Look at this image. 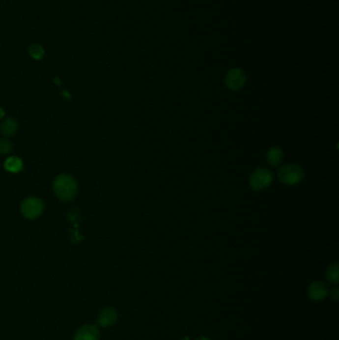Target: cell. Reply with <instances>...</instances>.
<instances>
[{
    "mask_svg": "<svg viewBox=\"0 0 339 340\" xmlns=\"http://www.w3.org/2000/svg\"><path fill=\"white\" fill-rule=\"evenodd\" d=\"M54 192L56 196L62 201L72 200L78 191V185L76 180L67 174H61L56 177L53 184Z\"/></svg>",
    "mask_w": 339,
    "mask_h": 340,
    "instance_id": "1",
    "label": "cell"
},
{
    "mask_svg": "<svg viewBox=\"0 0 339 340\" xmlns=\"http://www.w3.org/2000/svg\"><path fill=\"white\" fill-rule=\"evenodd\" d=\"M304 177L305 172L303 168L294 163L282 165L278 170V179L285 185L293 186L299 184L303 181Z\"/></svg>",
    "mask_w": 339,
    "mask_h": 340,
    "instance_id": "2",
    "label": "cell"
},
{
    "mask_svg": "<svg viewBox=\"0 0 339 340\" xmlns=\"http://www.w3.org/2000/svg\"><path fill=\"white\" fill-rule=\"evenodd\" d=\"M274 175L271 170L265 167H259L254 170L249 178V184L252 189L262 191L273 183Z\"/></svg>",
    "mask_w": 339,
    "mask_h": 340,
    "instance_id": "3",
    "label": "cell"
},
{
    "mask_svg": "<svg viewBox=\"0 0 339 340\" xmlns=\"http://www.w3.org/2000/svg\"><path fill=\"white\" fill-rule=\"evenodd\" d=\"M44 205L41 199L37 197H29L24 200L21 204L20 210L22 215L27 219L38 218L42 212H43Z\"/></svg>",
    "mask_w": 339,
    "mask_h": 340,
    "instance_id": "4",
    "label": "cell"
},
{
    "mask_svg": "<svg viewBox=\"0 0 339 340\" xmlns=\"http://www.w3.org/2000/svg\"><path fill=\"white\" fill-rule=\"evenodd\" d=\"M247 82V77L244 71L241 69H232L230 70L225 77V85L231 91L241 90Z\"/></svg>",
    "mask_w": 339,
    "mask_h": 340,
    "instance_id": "5",
    "label": "cell"
},
{
    "mask_svg": "<svg viewBox=\"0 0 339 340\" xmlns=\"http://www.w3.org/2000/svg\"><path fill=\"white\" fill-rule=\"evenodd\" d=\"M308 293L311 300L320 301L327 295L328 289L326 285L321 282H313L308 289Z\"/></svg>",
    "mask_w": 339,
    "mask_h": 340,
    "instance_id": "6",
    "label": "cell"
},
{
    "mask_svg": "<svg viewBox=\"0 0 339 340\" xmlns=\"http://www.w3.org/2000/svg\"><path fill=\"white\" fill-rule=\"evenodd\" d=\"M99 330L94 325L83 326L75 335L74 340H98Z\"/></svg>",
    "mask_w": 339,
    "mask_h": 340,
    "instance_id": "7",
    "label": "cell"
},
{
    "mask_svg": "<svg viewBox=\"0 0 339 340\" xmlns=\"http://www.w3.org/2000/svg\"><path fill=\"white\" fill-rule=\"evenodd\" d=\"M266 159L270 166L277 167L279 166L282 160H283V151L279 146H273L267 151Z\"/></svg>",
    "mask_w": 339,
    "mask_h": 340,
    "instance_id": "8",
    "label": "cell"
},
{
    "mask_svg": "<svg viewBox=\"0 0 339 340\" xmlns=\"http://www.w3.org/2000/svg\"><path fill=\"white\" fill-rule=\"evenodd\" d=\"M117 318V313L113 309H106L104 310L99 317V323L102 326H110L114 323V321Z\"/></svg>",
    "mask_w": 339,
    "mask_h": 340,
    "instance_id": "9",
    "label": "cell"
},
{
    "mask_svg": "<svg viewBox=\"0 0 339 340\" xmlns=\"http://www.w3.org/2000/svg\"><path fill=\"white\" fill-rule=\"evenodd\" d=\"M18 129V123L17 120H15L14 118H7L5 119L1 125H0V131H1L3 136L6 137H10L13 136Z\"/></svg>",
    "mask_w": 339,
    "mask_h": 340,
    "instance_id": "10",
    "label": "cell"
},
{
    "mask_svg": "<svg viewBox=\"0 0 339 340\" xmlns=\"http://www.w3.org/2000/svg\"><path fill=\"white\" fill-rule=\"evenodd\" d=\"M4 167L7 171L11 173H18L23 169V162L20 158L16 156H11L5 160Z\"/></svg>",
    "mask_w": 339,
    "mask_h": 340,
    "instance_id": "11",
    "label": "cell"
},
{
    "mask_svg": "<svg viewBox=\"0 0 339 340\" xmlns=\"http://www.w3.org/2000/svg\"><path fill=\"white\" fill-rule=\"evenodd\" d=\"M326 278L331 283H337L339 280V274H338V264L334 263L329 266L327 273H326Z\"/></svg>",
    "mask_w": 339,
    "mask_h": 340,
    "instance_id": "12",
    "label": "cell"
},
{
    "mask_svg": "<svg viewBox=\"0 0 339 340\" xmlns=\"http://www.w3.org/2000/svg\"><path fill=\"white\" fill-rule=\"evenodd\" d=\"M44 53L45 51L43 47L38 44H33L29 48V55L35 60H41L44 57Z\"/></svg>",
    "mask_w": 339,
    "mask_h": 340,
    "instance_id": "13",
    "label": "cell"
},
{
    "mask_svg": "<svg viewBox=\"0 0 339 340\" xmlns=\"http://www.w3.org/2000/svg\"><path fill=\"white\" fill-rule=\"evenodd\" d=\"M11 149H12V144L8 140H5V139L0 140V153L7 154L11 151Z\"/></svg>",
    "mask_w": 339,
    "mask_h": 340,
    "instance_id": "14",
    "label": "cell"
},
{
    "mask_svg": "<svg viewBox=\"0 0 339 340\" xmlns=\"http://www.w3.org/2000/svg\"><path fill=\"white\" fill-rule=\"evenodd\" d=\"M3 116H4V111L0 108V118L3 117Z\"/></svg>",
    "mask_w": 339,
    "mask_h": 340,
    "instance_id": "15",
    "label": "cell"
}]
</instances>
